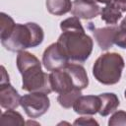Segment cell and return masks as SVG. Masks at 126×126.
Listing matches in <instances>:
<instances>
[{"mask_svg":"<svg viewBox=\"0 0 126 126\" xmlns=\"http://www.w3.org/2000/svg\"><path fill=\"white\" fill-rule=\"evenodd\" d=\"M62 33L57 44L69 62L84 63L90 57L94 47L92 37L85 32L80 19L73 16L60 23Z\"/></svg>","mask_w":126,"mask_h":126,"instance_id":"1","label":"cell"},{"mask_svg":"<svg viewBox=\"0 0 126 126\" xmlns=\"http://www.w3.org/2000/svg\"><path fill=\"white\" fill-rule=\"evenodd\" d=\"M44 32L35 23L16 24L11 34L1 40L2 45L9 51L20 52L27 48L36 47L43 41Z\"/></svg>","mask_w":126,"mask_h":126,"instance_id":"2","label":"cell"},{"mask_svg":"<svg viewBox=\"0 0 126 126\" xmlns=\"http://www.w3.org/2000/svg\"><path fill=\"white\" fill-rule=\"evenodd\" d=\"M124 66V59L119 53L106 52L101 54L94 63L93 75L102 85H115L121 79Z\"/></svg>","mask_w":126,"mask_h":126,"instance_id":"3","label":"cell"},{"mask_svg":"<svg viewBox=\"0 0 126 126\" xmlns=\"http://www.w3.org/2000/svg\"><path fill=\"white\" fill-rule=\"evenodd\" d=\"M22 89L30 93H44L46 94L52 92L49 75L41 70V63L33 65L21 73Z\"/></svg>","mask_w":126,"mask_h":126,"instance_id":"4","label":"cell"},{"mask_svg":"<svg viewBox=\"0 0 126 126\" xmlns=\"http://www.w3.org/2000/svg\"><path fill=\"white\" fill-rule=\"evenodd\" d=\"M21 106L31 118H37L47 112L50 100L44 93H30L21 98Z\"/></svg>","mask_w":126,"mask_h":126,"instance_id":"5","label":"cell"},{"mask_svg":"<svg viewBox=\"0 0 126 126\" xmlns=\"http://www.w3.org/2000/svg\"><path fill=\"white\" fill-rule=\"evenodd\" d=\"M68 62V59L61 51L57 42L51 43L42 54V64L47 71L62 69Z\"/></svg>","mask_w":126,"mask_h":126,"instance_id":"6","label":"cell"},{"mask_svg":"<svg viewBox=\"0 0 126 126\" xmlns=\"http://www.w3.org/2000/svg\"><path fill=\"white\" fill-rule=\"evenodd\" d=\"M71 13L79 19L91 20L98 16L100 13V7L96 2L92 0H74Z\"/></svg>","mask_w":126,"mask_h":126,"instance_id":"7","label":"cell"},{"mask_svg":"<svg viewBox=\"0 0 126 126\" xmlns=\"http://www.w3.org/2000/svg\"><path fill=\"white\" fill-rule=\"evenodd\" d=\"M100 108V98L98 95H81L75 101L73 109L82 115H94L98 113Z\"/></svg>","mask_w":126,"mask_h":126,"instance_id":"8","label":"cell"},{"mask_svg":"<svg viewBox=\"0 0 126 126\" xmlns=\"http://www.w3.org/2000/svg\"><path fill=\"white\" fill-rule=\"evenodd\" d=\"M49 80L52 92H55L57 94H63L76 88L70 75L63 68L51 71V73L49 74Z\"/></svg>","mask_w":126,"mask_h":126,"instance_id":"9","label":"cell"},{"mask_svg":"<svg viewBox=\"0 0 126 126\" xmlns=\"http://www.w3.org/2000/svg\"><path fill=\"white\" fill-rule=\"evenodd\" d=\"M22 96L17 90L8 83L0 84V105L5 109H16L21 105Z\"/></svg>","mask_w":126,"mask_h":126,"instance_id":"10","label":"cell"},{"mask_svg":"<svg viewBox=\"0 0 126 126\" xmlns=\"http://www.w3.org/2000/svg\"><path fill=\"white\" fill-rule=\"evenodd\" d=\"M119 27H103L93 30L94 37L101 50H108L114 44V39Z\"/></svg>","mask_w":126,"mask_h":126,"instance_id":"11","label":"cell"},{"mask_svg":"<svg viewBox=\"0 0 126 126\" xmlns=\"http://www.w3.org/2000/svg\"><path fill=\"white\" fill-rule=\"evenodd\" d=\"M63 69L70 75L73 84L76 88L80 89V90H84L88 87L89 85V78L87 75V71L86 69L80 65L77 64L75 62H68Z\"/></svg>","mask_w":126,"mask_h":126,"instance_id":"12","label":"cell"},{"mask_svg":"<svg viewBox=\"0 0 126 126\" xmlns=\"http://www.w3.org/2000/svg\"><path fill=\"white\" fill-rule=\"evenodd\" d=\"M100 98V108H99V115L104 117L109 115L110 113L114 112L120 104L118 96L113 93H104L98 94Z\"/></svg>","mask_w":126,"mask_h":126,"instance_id":"13","label":"cell"},{"mask_svg":"<svg viewBox=\"0 0 126 126\" xmlns=\"http://www.w3.org/2000/svg\"><path fill=\"white\" fill-rule=\"evenodd\" d=\"M72 4L71 0H46L45 2L47 11L55 16H62L71 12Z\"/></svg>","mask_w":126,"mask_h":126,"instance_id":"14","label":"cell"},{"mask_svg":"<svg viewBox=\"0 0 126 126\" xmlns=\"http://www.w3.org/2000/svg\"><path fill=\"white\" fill-rule=\"evenodd\" d=\"M100 18L107 25L115 26L117 24L118 20H120L122 18V12L112 2H110V3L106 4L105 7H103L101 9Z\"/></svg>","mask_w":126,"mask_h":126,"instance_id":"15","label":"cell"},{"mask_svg":"<svg viewBox=\"0 0 126 126\" xmlns=\"http://www.w3.org/2000/svg\"><path fill=\"white\" fill-rule=\"evenodd\" d=\"M82 90L80 89H73L69 92L63 93V94H59L57 96V101L58 103L63 107V108H71L73 107L75 101L78 99L79 96L82 95L81 93Z\"/></svg>","mask_w":126,"mask_h":126,"instance_id":"16","label":"cell"},{"mask_svg":"<svg viewBox=\"0 0 126 126\" xmlns=\"http://www.w3.org/2000/svg\"><path fill=\"white\" fill-rule=\"evenodd\" d=\"M0 124L2 126L7 125H24L25 120L21 113L15 111L14 109H7V111L2 113Z\"/></svg>","mask_w":126,"mask_h":126,"instance_id":"17","label":"cell"},{"mask_svg":"<svg viewBox=\"0 0 126 126\" xmlns=\"http://www.w3.org/2000/svg\"><path fill=\"white\" fill-rule=\"evenodd\" d=\"M15 22L14 20L7 14L1 13L0 14V38L5 39L7 38L11 32L14 30L15 27Z\"/></svg>","mask_w":126,"mask_h":126,"instance_id":"18","label":"cell"},{"mask_svg":"<svg viewBox=\"0 0 126 126\" xmlns=\"http://www.w3.org/2000/svg\"><path fill=\"white\" fill-rule=\"evenodd\" d=\"M109 126H116V125H123L126 126V111L118 110L114 111V113L110 116L108 120Z\"/></svg>","mask_w":126,"mask_h":126,"instance_id":"19","label":"cell"},{"mask_svg":"<svg viewBox=\"0 0 126 126\" xmlns=\"http://www.w3.org/2000/svg\"><path fill=\"white\" fill-rule=\"evenodd\" d=\"M114 44H116L118 47L125 49L126 48V28H120L116 32Z\"/></svg>","mask_w":126,"mask_h":126,"instance_id":"20","label":"cell"},{"mask_svg":"<svg viewBox=\"0 0 126 126\" xmlns=\"http://www.w3.org/2000/svg\"><path fill=\"white\" fill-rule=\"evenodd\" d=\"M74 125H98V123L93 118V117H79L78 119H76L73 123Z\"/></svg>","mask_w":126,"mask_h":126,"instance_id":"21","label":"cell"},{"mask_svg":"<svg viewBox=\"0 0 126 126\" xmlns=\"http://www.w3.org/2000/svg\"><path fill=\"white\" fill-rule=\"evenodd\" d=\"M122 13L126 12V0H112L111 1Z\"/></svg>","mask_w":126,"mask_h":126,"instance_id":"22","label":"cell"},{"mask_svg":"<svg viewBox=\"0 0 126 126\" xmlns=\"http://www.w3.org/2000/svg\"><path fill=\"white\" fill-rule=\"evenodd\" d=\"M10 82L9 80V75L8 73L6 72V69L4 66H1V80H0V84H3V83H8Z\"/></svg>","mask_w":126,"mask_h":126,"instance_id":"23","label":"cell"},{"mask_svg":"<svg viewBox=\"0 0 126 126\" xmlns=\"http://www.w3.org/2000/svg\"><path fill=\"white\" fill-rule=\"evenodd\" d=\"M92 1L98 2V3H102V4H108V3H110L112 0H92Z\"/></svg>","mask_w":126,"mask_h":126,"instance_id":"24","label":"cell"},{"mask_svg":"<svg viewBox=\"0 0 126 126\" xmlns=\"http://www.w3.org/2000/svg\"><path fill=\"white\" fill-rule=\"evenodd\" d=\"M119 27H120V28H126V17L122 20V22H121V24H120Z\"/></svg>","mask_w":126,"mask_h":126,"instance_id":"25","label":"cell"},{"mask_svg":"<svg viewBox=\"0 0 126 126\" xmlns=\"http://www.w3.org/2000/svg\"><path fill=\"white\" fill-rule=\"evenodd\" d=\"M124 96H125V98H126V90H125V92H124Z\"/></svg>","mask_w":126,"mask_h":126,"instance_id":"26","label":"cell"}]
</instances>
